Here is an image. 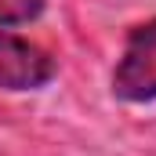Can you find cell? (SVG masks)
<instances>
[{
    "label": "cell",
    "mask_w": 156,
    "mask_h": 156,
    "mask_svg": "<svg viewBox=\"0 0 156 156\" xmlns=\"http://www.w3.org/2000/svg\"><path fill=\"white\" fill-rule=\"evenodd\" d=\"M113 98L131 105L156 102V18L127 33L113 69Z\"/></svg>",
    "instance_id": "cell-1"
},
{
    "label": "cell",
    "mask_w": 156,
    "mask_h": 156,
    "mask_svg": "<svg viewBox=\"0 0 156 156\" xmlns=\"http://www.w3.org/2000/svg\"><path fill=\"white\" fill-rule=\"evenodd\" d=\"M58 73V62L26 37L0 29V91H40Z\"/></svg>",
    "instance_id": "cell-2"
},
{
    "label": "cell",
    "mask_w": 156,
    "mask_h": 156,
    "mask_svg": "<svg viewBox=\"0 0 156 156\" xmlns=\"http://www.w3.org/2000/svg\"><path fill=\"white\" fill-rule=\"evenodd\" d=\"M47 11V0H0V26H29Z\"/></svg>",
    "instance_id": "cell-3"
}]
</instances>
